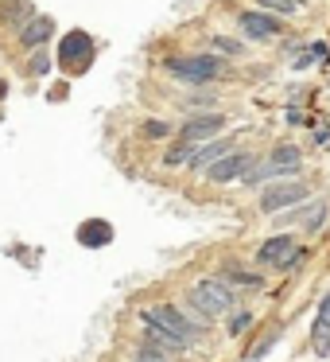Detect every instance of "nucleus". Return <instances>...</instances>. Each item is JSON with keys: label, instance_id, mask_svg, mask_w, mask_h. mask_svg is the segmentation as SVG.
Listing matches in <instances>:
<instances>
[{"label": "nucleus", "instance_id": "4be33fe9", "mask_svg": "<svg viewBox=\"0 0 330 362\" xmlns=\"http://www.w3.org/2000/svg\"><path fill=\"white\" fill-rule=\"evenodd\" d=\"M136 362H171V359H167V354L160 351V347L144 343V347H136Z\"/></svg>", "mask_w": 330, "mask_h": 362}, {"label": "nucleus", "instance_id": "9b49d317", "mask_svg": "<svg viewBox=\"0 0 330 362\" xmlns=\"http://www.w3.org/2000/svg\"><path fill=\"white\" fill-rule=\"evenodd\" d=\"M225 152H233V140H230V136H222V140L214 136V140H206L202 148H195V156L187 160V168L198 175V172H206V168H210L214 160H222Z\"/></svg>", "mask_w": 330, "mask_h": 362}, {"label": "nucleus", "instance_id": "f3484780", "mask_svg": "<svg viewBox=\"0 0 330 362\" xmlns=\"http://www.w3.org/2000/svg\"><path fill=\"white\" fill-rule=\"evenodd\" d=\"M222 281L225 284H237V289H253V292H257L260 284H264V277H260V273H245V269H225Z\"/></svg>", "mask_w": 330, "mask_h": 362}, {"label": "nucleus", "instance_id": "aec40b11", "mask_svg": "<svg viewBox=\"0 0 330 362\" xmlns=\"http://www.w3.org/2000/svg\"><path fill=\"white\" fill-rule=\"evenodd\" d=\"M27 74H36V78L51 74V59H47L43 47H36V51H31V59H27Z\"/></svg>", "mask_w": 330, "mask_h": 362}, {"label": "nucleus", "instance_id": "0eeeda50", "mask_svg": "<svg viewBox=\"0 0 330 362\" xmlns=\"http://www.w3.org/2000/svg\"><path fill=\"white\" fill-rule=\"evenodd\" d=\"M307 195H311V187H307L303 180L272 183V187L260 191V210H264V215H276V210H287V207H295V203H307Z\"/></svg>", "mask_w": 330, "mask_h": 362}, {"label": "nucleus", "instance_id": "7ed1b4c3", "mask_svg": "<svg viewBox=\"0 0 330 362\" xmlns=\"http://www.w3.org/2000/svg\"><path fill=\"white\" fill-rule=\"evenodd\" d=\"M140 319H152V324L167 327L171 335H179L187 347H198V343H202V335H206V319H190V316H183L179 308H171V304H160V308H144Z\"/></svg>", "mask_w": 330, "mask_h": 362}, {"label": "nucleus", "instance_id": "f03ea898", "mask_svg": "<svg viewBox=\"0 0 330 362\" xmlns=\"http://www.w3.org/2000/svg\"><path fill=\"white\" fill-rule=\"evenodd\" d=\"M187 304L195 312H202V319L225 316V312H233V289L222 277H206V281H198L195 289L187 292Z\"/></svg>", "mask_w": 330, "mask_h": 362}, {"label": "nucleus", "instance_id": "a211bd4d", "mask_svg": "<svg viewBox=\"0 0 330 362\" xmlns=\"http://www.w3.org/2000/svg\"><path fill=\"white\" fill-rule=\"evenodd\" d=\"M264 12H280V16H295V12H303L307 0H257Z\"/></svg>", "mask_w": 330, "mask_h": 362}, {"label": "nucleus", "instance_id": "20e7f679", "mask_svg": "<svg viewBox=\"0 0 330 362\" xmlns=\"http://www.w3.org/2000/svg\"><path fill=\"white\" fill-rule=\"evenodd\" d=\"M93 55H98V43H93V36L89 31H66L63 36V47H59V66L63 71H86L89 63H93Z\"/></svg>", "mask_w": 330, "mask_h": 362}, {"label": "nucleus", "instance_id": "423d86ee", "mask_svg": "<svg viewBox=\"0 0 330 362\" xmlns=\"http://www.w3.org/2000/svg\"><path fill=\"white\" fill-rule=\"evenodd\" d=\"M303 249H295V242L287 234H276V238H268L264 245L257 249V261L260 265H276L280 273H292V269H299L303 265Z\"/></svg>", "mask_w": 330, "mask_h": 362}, {"label": "nucleus", "instance_id": "f257e3e1", "mask_svg": "<svg viewBox=\"0 0 330 362\" xmlns=\"http://www.w3.org/2000/svg\"><path fill=\"white\" fill-rule=\"evenodd\" d=\"M163 71L171 74V78L187 82V86H210V82H218L225 74V59L214 51H198V55H167L163 59Z\"/></svg>", "mask_w": 330, "mask_h": 362}, {"label": "nucleus", "instance_id": "1a4fd4ad", "mask_svg": "<svg viewBox=\"0 0 330 362\" xmlns=\"http://www.w3.org/2000/svg\"><path fill=\"white\" fill-rule=\"evenodd\" d=\"M260 156H253V152H241V148H233V152H225L222 160H214L210 168H206V180L210 183H233V180H241L245 172H249L253 164H257Z\"/></svg>", "mask_w": 330, "mask_h": 362}, {"label": "nucleus", "instance_id": "dca6fc26", "mask_svg": "<svg viewBox=\"0 0 330 362\" xmlns=\"http://www.w3.org/2000/svg\"><path fill=\"white\" fill-rule=\"evenodd\" d=\"M140 136H144V140H171V136H175V125L163 121V117H148L140 125Z\"/></svg>", "mask_w": 330, "mask_h": 362}, {"label": "nucleus", "instance_id": "393cba45", "mask_svg": "<svg viewBox=\"0 0 330 362\" xmlns=\"http://www.w3.org/2000/svg\"><path fill=\"white\" fill-rule=\"evenodd\" d=\"M319 319H327L330 324V289H327V296H322V304H319V312H315Z\"/></svg>", "mask_w": 330, "mask_h": 362}, {"label": "nucleus", "instance_id": "6ab92c4d", "mask_svg": "<svg viewBox=\"0 0 330 362\" xmlns=\"http://www.w3.org/2000/svg\"><path fill=\"white\" fill-rule=\"evenodd\" d=\"M82 242H86V245H93V242H98V245H105L109 242V238H113V230H109L105 226V222H98V226H82Z\"/></svg>", "mask_w": 330, "mask_h": 362}, {"label": "nucleus", "instance_id": "412c9836", "mask_svg": "<svg viewBox=\"0 0 330 362\" xmlns=\"http://www.w3.org/2000/svg\"><path fill=\"white\" fill-rule=\"evenodd\" d=\"M322 55H327V47H322V43H315V47H307V51H303V55H299V63H295V71H311V66H315V63H319Z\"/></svg>", "mask_w": 330, "mask_h": 362}, {"label": "nucleus", "instance_id": "f8f14e48", "mask_svg": "<svg viewBox=\"0 0 330 362\" xmlns=\"http://www.w3.org/2000/svg\"><path fill=\"white\" fill-rule=\"evenodd\" d=\"M140 324L148 327V343H152V347H160L163 354H187V351H190V347L183 343V339H179V335H171L167 327L152 324V319H140Z\"/></svg>", "mask_w": 330, "mask_h": 362}, {"label": "nucleus", "instance_id": "9d476101", "mask_svg": "<svg viewBox=\"0 0 330 362\" xmlns=\"http://www.w3.org/2000/svg\"><path fill=\"white\" fill-rule=\"evenodd\" d=\"M20 31V47H27V51H36V47H47L54 36V20L47 16V12H36V16H27L24 24L16 27Z\"/></svg>", "mask_w": 330, "mask_h": 362}, {"label": "nucleus", "instance_id": "2eb2a0df", "mask_svg": "<svg viewBox=\"0 0 330 362\" xmlns=\"http://www.w3.org/2000/svg\"><path fill=\"white\" fill-rule=\"evenodd\" d=\"M210 51L222 55V59H241L249 47H245L241 39H233V36H210Z\"/></svg>", "mask_w": 330, "mask_h": 362}, {"label": "nucleus", "instance_id": "39448f33", "mask_svg": "<svg viewBox=\"0 0 330 362\" xmlns=\"http://www.w3.org/2000/svg\"><path fill=\"white\" fill-rule=\"evenodd\" d=\"M222 129H225V113L206 109V113H187V117L175 125V136H183L190 145H206V140H214Z\"/></svg>", "mask_w": 330, "mask_h": 362}, {"label": "nucleus", "instance_id": "4468645a", "mask_svg": "<svg viewBox=\"0 0 330 362\" xmlns=\"http://www.w3.org/2000/svg\"><path fill=\"white\" fill-rule=\"evenodd\" d=\"M27 16H36V4H31V0H8V8H0V20L8 27H20Z\"/></svg>", "mask_w": 330, "mask_h": 362}, {"label": "nucleus", "instance_id": "5701e85b", "mask_svg": "<svg viewBox=\"0 0 330 362\" xmlns=\"http://www.w3.org/2000/svg\"><path fill=\"white\" fill-rule=\"evenodd\" d=\"M249 324H253V312H249V308L233 312V319H230V335H241V331H245Z\"/></svg>", "mask_w": 330, "mask_h": 362}, {"label": "nucleus", "instance_id": "6e6552de", "mask_svg": "<svg viewBox=\"0 0 330 362\" xmlns=\"http://www.w3.org/2000/svg\"><path fill=\"white\" fill-rule=\"evenodd\" d=\"M237 27H241L245 39H257V43H264V39H276V36H287V24L280 16H272V12L264 8H249L237 16Z\"/></svg>", "mask_w": 330, "mask_h": 362}, {"label": "nucleus", "instance_id": "ddd939ff", "mask_svg": "<svg viewBox=\"0 0 330 362\" xmlns=\"http://www.w3.org/2000/svg\"><path fill=\"white\" fill-rule=\"evenodd\" d=\"M190 156H195V145H190V140H183V136H175V140L167 145V152H163L160 164H163V168H183Z\"/></svg>", "mask_w": 330, "mask_h": 362}, {"label": "nucleus", "instance_id": "b1692460", "mask_svg": "<svg viewBox=\"0 0 330 362\" xmlns=\"http://www.w3.org/2000/svg\"><path fill=\"white\" fill-rule=\"evenodd\" d=\"M183 106H187V113H190V109H195V113H198V109H210V106H214V94H195V98H183Z\"/></svg>", "mask_w": 330, "mask_h": 362}]
</instances>
